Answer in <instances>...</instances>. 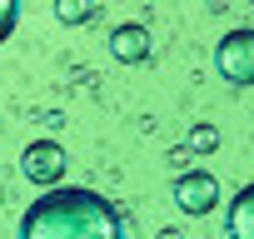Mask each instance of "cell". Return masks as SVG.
<instances>
[{
    "mask_svg": "<svg viewBox=\"0 0 254 239\" xmlns=\"http://www.w3.org/2000/svg\"><path fill=\"white\" fill-rule=\"evenodd\" d=\"M224 239H254V184H244V189L229 199V214H224Z\"/></svg>",
    "mask_w": 254,
    "mask_h": 239,
    "instance_id": "6",
    "label": "cell"
},
{
    "mask_svg": "<svg viewBox=\"0 0 254 239\" xmlns=\"http://www.w3.org/2000/svg\"><path fill=\"white\" fill-rule=\"evenodd\" d=\"M55 15H60L65 25H85V20L95 15V5H90V0H55Z\"/></svg>",
    "mask_w": 254,
    "mask_h": 239,
    "instance_id": "7",
    "label": "cell"
},
{
    "mask_svg": "<svg viewBox=\"0 0 254 239\" xmlns=\"http://www.w3.org/2000/svg\"><path fill=\"white\" fill-rule=\"evenodd\" d=\"M175 204H180L185 214H209V209L219 204V179H214L209 170L180 175V179H175Z\"/></svg>",
    "mask_w": 254,
    "mask_h": 239,
    "instance_id": "4",
    "label": "cell"
},
{
    "mask_svg": "<svg viewBox=\"0 0 254 239\" xmlns=\"http://www.w3.org/2000/svg\"><path fill=\"white\" fill-rule=\"evenodd\" d=\"M15 20H20V0H0V40H10Z\"/></svg>",
    "mask_w": 254,
    "mask_h": 239,
    "instance_id": "9",
    "label": "cell"
},
{
    "mask_svg": "<svg viewBox=\"0 0 254 239\" xmlns=\"http://www.w3.org/2000/svg\"><path fill=\"white\" fill-rule=\"evenodd\" d=\"M214 70L219 80L229 85H254V30H229L219 45H214Z\"/></svg>",
    "mask_w": 254,
    "mask_h": 239,
    "instance_id": "2",
    "label": "cell"
},
{
    "mask_svg": "<svg viewBox=\"0 0 254 239\" xmlns=\"http://www.w3.org/2000/svg\"><path fill=\"white\" fill-rule=\"evenodd\" d=\"M65 150L55 145V140H35V145H25V155H20V170H25V179L30 184H45V189H55L60 179H65Z\"/></svg>",
    "mask_w": 254,
    "mask_h": 239,
    "instance_id": "3",
    "label": "cell"
},
{
    "mask_svg": "<svg viewBox=\"0 0 254 239\" xmlns=\"http://www.w3.org/2000/svg\"><path fill=\"white\" fill-rule=\"evenodd\" d=\"M20 239H125V219L105 194L85 184H55L20 214Z\"/></svg>",
    "mask_w": 254,
    "mask_h": 239,
    "instance_id": "1",
    "label": "cell"
},
{
    "mask_svg": "<svg viewBox=\"0 0 254 239\" xmlns=\"http://www.w3.org/2000/svg\"><path fill=\"white\" fill-rule=\"evenodd\" d=\"M214 145H219V130H214V125H194V130H190V150H194V155H209Z\"/></svg>",
    "mask_w": 254,
    "mask_h": 239,
    "instance_id": "8",
    "label": "cell"
},
{
    "mask_svg": "<svg viewBox=\"0 0 254 239\" xmlns=\"http://www.w3.org/2000/svg\"><path fill=\"white\" fill-rule=\"evenodd\" d=\"M150 50H155V40H150L145 25H115V30H110V55L125 60V65L150 60Z\"/></svg>",
    "mask_w": 254,
    "mask_h": 239,
    "instance_id": "5",
    "label": "cell"
}]
</instances>
